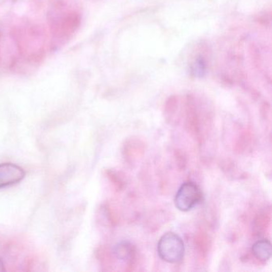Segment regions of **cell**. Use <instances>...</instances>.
Masks as SVG:
<instances>
[{"instance_id": "2", "label": "cell", "mask_w": 272, "mask_h": 272, "mask_svg": "<svg viewBox=\"0 0 272 272\" xmlns=\"http://www.w3.org/2000/svg\"><path fill=\"white\" fill-rule=\"evenodd\" d=\"M202 198V192L199 186L192 181H187L176 194L175 205L180 211H188L198 205Z\"/></svg>"}, {"instance_id": "6", "label": "cell", "mask_w": 272, "mask_h": 272, "mask_svg": "<svg viewBox=\"0 0 272 272\" xmlns=\"http://www.w3.org/2000/svg\"><path fill=\"white\" fill-rule=\"evenodd\" d=\"M4 270H5V268H4V262L0 259V271H4Z\"/></svg>"}, {"instance_id": "4", "label": "cell", "mask_w": 272, "mask_h": 272, "mask_svg": "<svg viewBox=\"0 0 272 272\" xmlns=\"http://www.w3.org/2000/svg\"><path fill=\"white\" fill-rule=\"evenodd\" d=\"M251 251L257 260L262 262L267 261L271 257V244L269 240H260L252 246Z\"/></svg>"}, {"instance_id": "1", "label": "cell", "mask_w": 272, "mask_h": 272, "mask_svg": "<svg viewBox=\"0 0 272 272\" xmlns=\"http://www.w3.org/2000/svg\"><path fill=\"white\" fill-rule=\"evenodd\" d=\"M158 255L161 260L169 263H178L185 255V244L182 239L174 232H167L160 239Z\"/></svg>"}, {"instance_id": "5", "label": "cell", "mask_w": 272, "mask_h": 272, "mask_svg": "<svg viewBox=\"0 0 272 272\" xmlns=\"http://www.w3.org/2000/svg\"><path fill=\"white\" fill-rule=\"evenodd\" d=\"M113 253L119 260L126 261V260H130L133 257L134 249L129 242L122 241L115 246Z\"/></svg>"}, {"instance_id": "3", "label": "cell", "mask_w": 272, "mask_h": 272, "mask_svg": "<svg viewBox=\"0 0 272 272\" xmlns=\"http://www.w3.org/2000/svg\"><path fill=\"white\" fill-rule=\"evenodd\" d=\"M25 171L12 163L0 164V188L20 183L25 178Z\"/></svg>"}]
</instances>
